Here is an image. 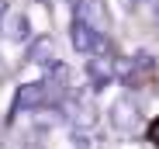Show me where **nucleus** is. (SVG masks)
<instances>
[{
    "label": "nucleus",
    "instance_id": "f257e3e1",
    "mask_svg": "<svg viewBox=\"0 0 159 149\" xmlns=\"http://www.w3.org/2000/svg\"><path fill=\"white\" fill-rule=\"evenodd\" d=\"M69 42H73L76 52H83V56H100V52H104V38L97 35L93 24H87L80 14H76L73 24H69Z\"/></svg>",
    "mask_w": 159,
    "mask_h": 149
},
{
    "label": "nucleus",
    "instance_id": "f03ea898",
    "mask_svg": "<svg viewBox=\"0 0 159 149\" xmlns=\"http://www.w3.org/2000/svg\"><path fill=\"white\" fill-rule=\"evenodd\" d=\"M0 28H4V35L7 38H14V42H24V38H28V17H24V14H17V11H7L4 14V21H0Z\"/></svg>",
    "mask_w": 159,
    "mask_h": 149
},
{
    "label": "nucleus",
    "instance_id": "7ed1b4c3",
    "mask_svg": "<svg viewBox=\"0 0 159 149\" xmlns=\"http://www.w3.org/2000/svg\"><path fill=\"white\" fill-rule=\"evenodd\" d=\"M87 77H90L93 90H104V87H107V80L114 77V69H111V63L104 59V56H93V59L87 63Z\"/></svg>",
    "mask_w": 159,
    "mask_h": 149
},
{
    "label": "nucleus",
    "instance_id": "20e7f679",
    "mask_svg": "<svg viewBox=\"0 0 159 149\" xmlns=\"http://www.w3.org/2000/svg\"><path fill=\"white\" fill-rule=\"evenodd\" d=\"M114 125L121 132H131L139 125V114H135V104H131V101H118L114 104Z\"/></svg>",
    "mask_w": 159,
    "mask_h": 149
},
{
    "label": "nucleus",
    "instance_id": "39448f33",
    "mask_svg": "<svg viewBox=\"0 0 159 149\" xmlns=\"http://www.w3.org/2000/svg\"><path fill=\"white\" fill-rule=\"evenodd\" d=\"M45 87L48 83H24L17 94V108H38L45 101Z\"/></svg>",
    "mask_w": 159,
    "mask_h": 149
},
{
    "label": "nucleus",
    "instance_id": "423d86ee",
    "mask_svg": "<svg viewBox=\"0 0 159 149\" xmlns=\"http://www.w3.org/2000/svg\"><path fill=\"white\" fill-rule=\"evenodd\" d=\"M52 59H56V49H52V42H48V38H38V42L31 45V63H42V66H48Z\"/></svg>",
    "mask_w": 159,
    "mask_h": 149
},
{
    "label": "nucleus",
    "instance_id": "0eeeda50",
    "mask_svg": "<svg viewBox=\"0 0 159 149\" xmlns=\"http://www.w3.org/2000/svg\"><path fill=\"white\" fill-rule=\"evenodd\" d=\"M66 4H69L73 11H80V7H83V0H66Z\"/></svg>",
    "mask_w": 159,
    "mask_h": 149
},
{
    "label": "nucleus",
    "instance_id": "6e6552de",
    "mask_svg": "<svg viewBox=\"0 0 159 149\" xmlns=\"http://www.w3.org/2000/svg\"><path fill=\"white\" fill-rule=\"evenodd\" d=\"M4 14H7V7H4V0H0V21H4Z\"/></svg>",
    "mask_w": 159,
    "mask_h": 149
},
{
    "label": "nucleus",
    "instance_id": "1a4fd4ad",
    "mask_svg": "<svg viewBox=\"0 0 159 149\" xmlns=\"http://www.w3.org/2000/svg\"><path fill=\"white\" fill-rule=\"evenodd\" d=\"M125 4H128V7H135V4H142V0H125Z\"/></svg>",
    "mask_w": 159,
    "mask_h": 149
}]
</instances>
